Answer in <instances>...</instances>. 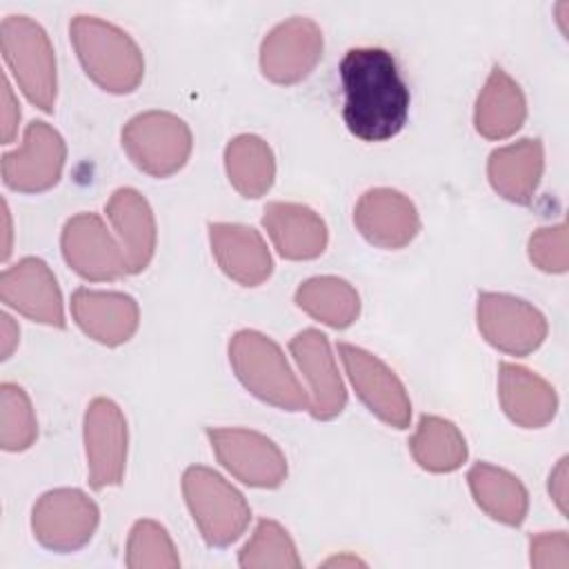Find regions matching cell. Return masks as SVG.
Listing matches in <instances>:
<instances>
[{"instance_id":"17","label":"cell","mask_w":569,"mask_h":569,"mask_svg":"<svg viewBox=\"0 0 569 569\" xmlns=\"http://www.w3.org/2000/svg\"><path fill=\"white\" fill-rule=\"evenodd\" d=\"M358 231L376 247L400 249L413 240L420 229L413 202L396 189L367 191L353 211Z\"/></svg>"},{"instance_id":"27","label":"cell","mask_w":569,"mask_h":569,"mask_svg":"<svg viewBox=\"0 0 569 569\" xmlns=\"http://www.w3.org/2000/svg\"><path fill=\"white\" fill-rule=\"evenodd\" d=\"M296 302L311 318L336 329L349 327L360 311V298L356 289L347 280L333 276L302 282L296 291Z\"/></svg>"},{"instance_id":"20","label":"cell","mask_w":569,"mask_h":569,"mask_svg":"<svg viewBox=\"0 0 569 569\" xmlns=\"http://www.w3.org/2000/svg\"><path fill=\"white\" fill-rule=\"evenodd\" d=\"M262 224L282 258L309 260L327 247L325 222L305 204L271 202L264 207Z\"/></svg>"},{"instance_id":"22","label":"cell","mask_w":569,"mask_h":569,"mask_svg":"<svg viewBox=\"0 0 569 569\" xmlns=\"http://www.w3.org/2000/svg\"><path fill=\"white\" fill-rule=\"evenodd\" d=\"M107 218L120 238L129 273H140L156 251V220L149 202L136 189H118L107 202Z\"/></svg>"},{"instance_id":"32","label":"cell","mask_w":569,"mask_h":569,"mask_svg":"<svg viewBox=\"0 0 569 569\" xmlns=\"http://www.w3.org/2000/svg\"><path fill=\"white\" fill-rule=\"evenodd\" d=\"M529 258L538 269L549 273H562L567 269V224L538 229L529 240Z\"/></svg>"},{"instance_id":"5","label":"cell","mask_w":569,"mask_h":569,"mask_svg":"<svg viewBox=\"0 0 569 569\" xmlns=\"http://www.w3.org/2000/svg\"><path fill=\"white\" fill-rule=\"evenodd\" d=\"M2 56L22 93L42 111L56 102V56L44 29L27 16H9L0 24Z\"/></svg>"},{"instance_id":"13","label":"cell","mask_w":569,"mask_h":569,"mask_svg":"<svg viewBox=\"0 0 569 569\" xmlns=\"http://www.w3.org/2000/svg\"><path fill=\"white\" fill-rule=\"evenodd\" d=\"M84 447L89 485L104 489L118 485L127 462V420L109 398H96L84 413Z\"/></svg>"},{"instance_id":"14","label":"cell","mask_w":569,"mask_h":569,"mask_svg":"<svg viewBox=\"0 0 569 569\" xmlns=\"http://www.w3.org/2000/svg\"><path fill=\"white\" fill-rule=\"evenodd\" d=\"M322 56V33L309 18L278 24L262 42V73L278 84H293L311 73Z\"/></svg>"},{"instance_id":"24","label":"cell","mask_w":569,"mask_h":569,"mask_svg":"<svg viewBox=\"0 0 569 569\" xmlns=\"http://www.w3.org/2000/svg\"><path fill=\"white\" fill-rule=\"evenodd\" d=\"M525 116L527 102L520 87L500 67H493L476 102L473 122L478 133L489 140L509 138L522 127Z\"/></svg>"},{"instance_id":"19","label":"cell","mask_w":569,"mask_h":569,"mask_svg":"<svg viewBox=\"0 0 569 569\" xmlns=\"http://www.w3.org/2000/svg\"><path fill=\"white\" fill-rule=\"evenodd\" d=\"M211 251L220 269L244 287L264 282L271 273V256L262 236L244 224L216 222L209 227Z\"/></svg>"},{"instance_id":"37","label":"cell","mask_w":569,"mask_h":569,"mask_svg":"<svg viewBox=\"0 0 569 569\" xmlns=\"http://www.w3.org/2000/svg\"><path fill=\"white\" fill-rule=\"evenodd\" d=\"M345 562H349V565H362L358 558H349V560H347V558H336V560H329L327 565H345Z\"/></svg>"},{"instance_id":"28","label":"cell","mask_w":569,"mask_h":569,"mask_svg":"<svg viewBox=\"0 0 569 569\" xmlns=\"http://www.w3.org/2000/svg\"><path fill=\"white\" fill-rule=\"evenodd\" d=\"M409 445L416 462L427 471L447 473L467 460L462 433L453 422L438 416H422Z\"/></svg>"},{"instance_id":"3","label":"cell","mask_w":569,"mask_h":569,"mask_svg":"<svg viewBox=\"0 0 569 569\" xmlns=\"http://www.w3.org/2000/svg\"><path fill=\"white\" fill-rule=\"evenodd\" d=\"M229 360L238 380L256 398L287 411L309 409V393L271 338L249 329L238 331L229 342Z\"/></svg>"},{"instance_id":"36","label":"cell","mask_w":569,"mask_h":569,"mask_svg":"<svg viewBox=\"0 0 569 569\" xmlns=\"http://www.w3.org/2000/svg\"><path fill=\"white\" fill-rule=\"evenodd\" d=\"M18 327L13 325V320L7 316V313H2V358L7 360L9 356H11V351H13V347L18 345Z\"/></svg>"},{"instance_id":"30","label":"cell","mask_w":569,"mask_h":569,"mask_svg":"<svg viewBox=\"0 0 569 569\" xmlns=\"http://www.w3.org/2000/svg\"><path fill=\"white\" fill-rule=\"evenodd\" d=\"M0 445L7 451H22L36 440V416L22 387L4 382L0 387Z\"/></svg>"},{"instance_id":"18","label":"cell","mask_w":569,"mask_h":569,"mask_svg":"<svg viewBox=\"0 0 569 569\" xmlns=\"http://www.w3.org/2000/svg\"><path fill=\"white\" fill-rule=\"evenodd\" d=\"M71 313L78 327L93 340L116 347L127 342L138 329V305L131 296L118 291L76 289L71 296Z\"/></svg>"},{"instance_id":"31","label":"cell","mask_w":569,"mask_h":569,"mask_svg":"<svg viewBox=\"0 0 569 569\" xmlns=\"http://www.w3.org/2000/svg\"><path fill=\"white\" fill-rule=\"evenodd\" d=\"M176 547L167 529L153 520H138L129 533L127 542V567L147 569V567H178Z\"/></svg>"},{"instance_id":"23","label":"cell","mask_w":569,"mask_h":569,"mask_svg":"<svg viewBox=\"0 0 569 569\" xmlns=\"http://www.w3.org/2000/svg\"><path fill=\"white\" fill-rule=\"evenodd\" d=\"M545 167L540 140H518L500 147L489 156L487 173L491 187L507 200L527 204L531 202Z\"/></svg>"},{"instance_id":"7","label":"cell","mask_w":569,"mask_h":569,"mask_svg":"<svg viewBox=\"0 0 569 569\" xmlns=\"http://www.w3.org/2000/svg\"><path fill=\"white\" fill-rule=\"evenodd\" d=\"M96 502L78 489L44 493L33 507V536L51 551H76L87 545L98 527Z\"/></svg>"},{"instance_id":"1","label":"cell","mask_w":569,"mask_h":569,"mask_svg":"<svg viewBox=\"0 0 569 569\" xmlns=\"http://www.w3.org/2000/svg\"><path fill=\"white\" fill-rule=\"evenodd\" d=\"M342 87V120L365 142L398 136L409 118V87L396 58L380 47H353L338 67Z\"/></svg>"},{"instance_id":"26","label":"cell","mask_w":569,"mask_h":569,"mask_svg":"<svg viewBox=\"0 0 569 569\" xmlns=\"http://www.w3.org/2000/svg\"><path fill=\"white\" fill-rule=\"evenodd\" d=\"M224 167L229 182L244 198L264 196L276 178L273 151L258 136L233 138L224 151Z\"/></svg>"},{"instance_id":"12","label":"cell","mask_w":569,"mask_h":569,"mask_svg":"<svg viewBox=\"0 0 569 569\" xmlns=\"http://www.w3.org/2000/svg\"><path fill=\"white\" fill-rule=\"evenodd\" d=\"M62 256L84 280L102 282L129 273L122 244L96 213H78L64 224Z\"/></svg>"},{"instance_id":"10","label":"cell","mask_w":569,"mask_h":569,"mask_svg":"<svg viewBox=\"0 0 569 569\" xmlns=\"http://www.w3.org/2000/svg\"><path fill=\"white\" fill-rule=\"evenodd\" d=\"M211 447L231 476L249 487H278L287 476V460L273 440L249 429H209Z\"/></svg>"},{"instance_id":"16","label":"cell","mask_w":569,"mask_h":569,"mask_svg":"<svg viewBox=\"0 0 569 569\" xmlns=\"http://www.w3.org/2000/svg\"><path fill=\"white\" fill-rule=\"evenodd\" d=\"M289 349L309 382V411L318 420L338 416L347 402L345 385L338 376L327 336L316 329H305L289 342Z\"/></svg>"},{"instance_id":"35","label":"cell","mask_w":569,"mask_h":569,"mask_svg":"<svg viewBox=\"0 0 569 569\" xmlns=\"http://www.w3.org/2000/svg\"><path fill=\"white\" fill-rule=\"evenodd\" d=\"M549 493L556 500L560 513H567V458L558 462V467L549 476Z\"/></svg>"},{"instance_id":"29","label":"cell","mask_w":569,"mask_h":569,"mask_svg":"<svg viewBox=\"0 0 569 569\" xmlns=\"http://www.w3.org/2000/svg\"><path fill=\"white\" fill-rule=\"evenodd\" d=\"M240 567H300V558L289 533L273 520H260L251 540L242 547Z\"/></svg>"},{"instance_id":"11","label":"cell","mask_w":569,"mask_h":569,"mask_svg":"<svg viewBox=\"0 0 569 569\" xmlns=\"http://www.w3.org/2000/svg\"><path fill=\"white\" fill-rule=\"evenodd\" d=\"M64 153L60 133L47 122L33 120L24 129L22 144L2 156V180L22 193L44 191L60 180Z\"/></svg>"},{"instance_id":"34","label":"cell","mask_w":569,"mask_h":569,"mask_svg":"<svg viewBox=\"0 0 569 569\" xmlns=\"http://www.w3.org/2000/svg\"><path fill=\"white\" fill-rule=\"evenodd\" d=\"M18 122H20V109L18 102L11 93L9 80L2 78V142L9 144L16 133H18Z\"/></svg>"},{"instance_id":"2","label":"cell","mask_w":569,"mask_h":569,"mask_svg":"<svg viewBox=\"0 0 569 569\" xmlns=\"http://www.w3.org/2000/svg\"><path fill=\"white\" fill-rule=\"evenodd\" d=\"M69 31L87 76L98 87L111 93H129L140 84L144 73L142 53L124 31L91 16L73 18Z\"/></svg>"},{"instance_id":"6","label":"cell","mask_w":569,"mask_h":569,"mask_svg":"<svg viewBox=\"0 0 569 569\" xmlns=\"http://www.w3.org/2000/svg\"><path fill=\"white\" fill-rule=\"evenodd\" d=\"M191 131L173 113L147 111L122 129V147L131 162L153 176L167 178L184 167L191 153Z\"/></svg>"},{"instance_id":"9","label":"cell","mask_w":569,"mask_h":569,"mask_svg":"<svg viewBox=\"0 0 569 569\" xmlns=\"http://www.w3.org/2000/svg\"><path fill=\"white\" fill-rule=\"evenodd\" d=\"M478 329L496 349L511 356H527L547 336L545 316L529 302L507 293L478 296Z\"/></svg>"},{"instance_id":"4","label":"cell","mask_w":569,"mask_h":569,"mask_svg":"<svg viewBox=\"0 0 569 569\" xmlns=\"http://www.w3.org/2000/svg\"><path fill=\"white\" fill-rule=\"evenodd\" d=\"M182 491L193 522L209 545L227 547L244 533L251 509L220 473L207 467H189L182 476Z\"/></svg>"},{"instance_id":"15","label":"cell","mask_w":569,"mask_h":569,"mask_svg":"<svg viewBox=\"0 0 569 569\" xmlns=\"http://www.w3.org/2000/svg\"><path fill=\"white\" fill-rule=\"evenodd\" d=\"M0 298L4 305L36 322L64 327L62 296L56 276L40 258H22L18 264L4 269L0 278Z\"/></svg>"},{"instance_id":"21","label":"cell","mask_w":569,"mask_h":569,"mask_svg":"<svg viewBox=\"0 0 569 569\" xmlns=\"http://www.w3.org/2000/svg\"><path fill=\"white\" fill-rule=\"evenodd\" d=\"M498 396L505 413L520 427L538 429L556 416L558 398L553 387L525 367L500 365Z\"/></svg>"},{"instance_id":"33","label":"cell","mask_w":569,"mask_h":569,"mask_svg":"<svg viewBox=\"0 0 569 569\" xmlns=\"http://www.w3.org/2000/svg\"><path fill=\"white\" fill-rule=\"evenodd\" d=\"M531 565L547 569H567L569 567V538L565 531L538 533L531 538Z\"/></svg>"},{"instance_id":"8","label":"cell","mask_w":569,"mask_h":569,"mask_svg":"<svg viewBox=\"0 0 569 569\" xmlns=\"http://www.w3.org/2000/svg\"><path fill=\"white\" fill-rule=\"evenodd\" d=\"M338 353L356 393L369 411L382 422L405 429L411 420V402L398 376L380 358L360 347L340 342Z\"/></svg>"},{"instance_id":"25","label":"cell","mask_w":569,"mask_h":569,"mask_svg":"<svg viewBox=\"0 0 569 569\" xmlns=\"http://www.w3.org/2000/svg\"><path fill=\"white\" fill-rule=\"evenodd\" d=\"M469 489L482 511H487L493 520L518 527L529 507L527 489L522 482L505 469H498L487 462H478L467 473Z\"/></svg>"}]
</instances>
